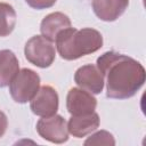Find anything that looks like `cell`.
Wrapping results in <instances>:
<instances>
[{"mask_svg":"<svg viewBox=\"0 0 146 146\" xmlns=\"http://www.w3.org/2000/svg\"><path fill=\"white\" fill-rule=\"evenodd\" d=\"M96 65L106 78L107 98L128 99L135 96L145 83L144 66L127 55L106 51L97 58Z\"/></svg>","mask_w":146,"mask_h":146,"instance_id":"6da1fadb","label":"cell"},{"mask_svg":"<svg viewBox=\"0 0 146 146\" xmlns=\"http://www.w3.org/2000/svg\"><path fill=\"white\" fill-rule=\"evenodd\" d=\"M55 42L57 51L63 59L75 60L99 50L103 47V35L91 27L76 30L71 26L59 32Z\"/></svg>","mask_w":146,"mask_h":146,"instance_id":"7a4b0ae2","label":"cell"},{"mask_svg":"<svg viewBox=\"0 0 146 146\" xmlns=\"http://www.w3.org/2000/svg\"><path fill=\"white\" fill-rule=\"evenodd\" d=\"M40 88V76L31 68H22L9 83V94L14 102L25 104L30 102Z\"/></svg>","mask_w":146,"mask_h":146,"instance_id":"3957f363","label":"cell"},{"mask_svg":"<svg viewBox=\"0 0 146 146\" xmlns=\"http://www.w3.org/2000/svg\"><path fill=\"white\" fill-rule=\"evenodd\" d=\"M24 55L27 62L40 68L51 66L56 57V50L52 42L42 35H34L24 47Z\"/></svg>","mask_w":146,"mask_h":146,"instance_id":"277c9868","label":"cell"},{"mask_svg":"<svg viewBox=\"0 0 146 146\" xmlns=\"http://www.w3.org/2000/svg\"><path fill=\"white\" fill-rule=\"evenodd\" d=\"M39 136L54 144H63L68 140L67 122L60 115L43 116L36 122Z\"/></svg>","mask_w":146,"mask_h":146,"instance_id":"5b68a950","label":"cell"},{"mask_svg":"<svg viewBox=\"0 0 146 146\" xmlns=\"http://www.w3.org/2000/svg\"><path fill=\"white\" fill-rule=\"evenodd\" d=\"M59 106V97L51 86H42L36 95L30 100V108L38 116H50L57 113Z\"/></svg>","mask_w":146,"mask_h":146,"instance_id":"8992f818","label":"cell"},{"mask_svg":"<svg viewBox=\"0 0 146 146\" xmlns=\"http://www.w3.org/2000/svg\"><path fill=\"white\" fill-rule=\"evenodd\" d=\"M75 83L90 94L98 95L103 91L105 84V78L99 71L97 65L87 64L79 67L74 74Z\"/></svg>","mask_w":146,"mask_h":146,"instance_id":"52a82bcc","label":"cell"},{"mask_svg":"<svg viewBox=\"0 0 146 146\" xmlns=\"http://www.w3.org/2000/svg\"><path fill=\"white\" fill-rule=\"evenodd\" d=\"M97 99L89 91L81 88H72L66 96V108L71 115H80L95 112Z\"/></svg>","mask_w":146,"mask_h":146,"instance_id":"ba28073f","label":"cell"},{"mask_svg":"<svg viewBox=\"0 0 146 146\" xmlns=\"http://www.w3.org/2000/svg\"><path fill=\"white\" fill-rule=\"evenodd\" d=\"M99 123H100V119L96 112L80 114V115H72L67 122L68 133H71L75 138H82L97 130Z\"/></svg>","mask_w":146,"mask_h":146,"instance_id":"9c48e42d","label":"cell"},{"mask_svg":"<svg viewBox=\"0 0 146 146\" xmlns=\"http://www.w3.org/2000/svg\"><path fill=\"white\" fill-rule=\"evenodd\" d=\"M129 0H92L95 15L104 22L116 21L128 8Z\"/></svg>","mask_w":146,"mask_h":146,"instance_id":"30bf717a","label":"cell"},{"mask_svg":"<svg viewBox=\"0 0 146 146\" xmlns=\"http://www.w3.org/2000/svg\"><path fill=\"white\" fill-rule=\"evenodd\" d=\"M71 26H72V23L67 15L60 11H55V13L48 14L42 19L40 24V31L42 36L54 42L59 32Z\"/></svg>","mask_w":146,"mask_h":146,"instance_id":"8fae6325","label":"cell"},{"mask_svg":"<svg viewBox=\"0 0 146 146\" xmlns=\"http://www.w3.org/2000/svg\"><path fill=\"white\" fill-rule=\"evenodd\" d=\"M19 71V62L16 55L9 49L0 50V88L9 86Z\"/></svg>","mask_w":146,"mask_h":146,"instance_id":"7c38bea8","label":"cell"},{"mask_svg":"<svg viewBox=\"0 0 146 146\" xmlns=\"http://www.w3.org/2000/svg\"><path fill=\"white\" fill-rule=\"evenodd\" d=\"M17 15L14 7L6 2H0V36L9 35L16 25Z\"/></svg>","mask_w":146,"mask_h":146,"instance_id":"4fadbf2b","label":"cell"},{"mask_svg":"<svg viewBox=\"0 0 146 146\" xmlns=\"http://www.w3.org/2000/svg\"><path fill=\"white\" fill-rule=\"evenodd\" d=\"M84 145H106L113 146L115 145V139L113 135L106 130H99L88 137L84 141Z\"/></svg>","mask_w":146,"mask_h":146,"instance_id":"5bb4252c","label":"cell"},{"mask_svg":"<svg viewBox=\"0 0 146 146\" xmlns=\"http://www.w3.org/2000/svg\"><path fill=\"white\" fill-rule=\"evenodd\" d=\"M57 0H25V2L31 7L36 10H42L52 7L56 3Z\"/></svg>","mask_w":146,"mask_h":146,"instance_id":"9a60e30c","label":"cell"},{"mask_svg":"<svg viewBox=\"0 0 146 146\" xmlns=\"http://www.w3.org/2000/svg\"><path fill=\"white\" fill-rule=\"evenodd\" d=\"M7 127H8V119L7 115L0 111V138L5 135V132L7 131Z\"/></svg>","mask_w":146,"mask_h":146,"instance_id":"2e32d148","label":"cell"}]
</instances>
